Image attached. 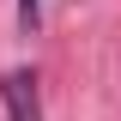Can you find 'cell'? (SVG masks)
I'll return each mask as SVG.
<instances>
[{
	"label": "cell",
	"mask_w": 121,
	"mask_h": 121,
	"mask_svg": "<svg viewBox=\"0 0 121 121\" xmlns=\"http://www.w3.org/2000/svg\"><path fill=\"white\" fill-rule=\"evenodd\" d=\"M0 97H6V109H12V121H43V109H36V73H6V85H0Z\"/></svg>",
	"instance_id": "6da1fadb"
},
{
	"label": "cell",
	"mask_w": 121,
	"mask_h": 121,
	"mask_svg": "<svg viewBox=\"0 0 121 121\" xmlns=\"http://www.w3.org/2000/svg\"><path fill=\"white\" fill-rule=\"evenodd\" d=\"M36 18H43V0H18V24L30 30V24H36Z\"/></svg>",
	"instance_id": "7a4b0ae2"
}]
</instances>
